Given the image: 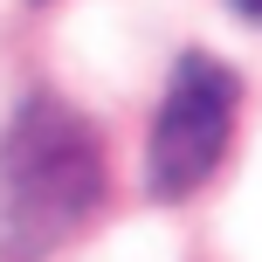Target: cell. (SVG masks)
Returning a JSON list of instances; mask_svg holds the SVG:
<instances>
[{
    "label": "cell",
    "instance_id": "2",
    "mask_svg": "<svg viewBox=\"0 0 262 262\" xmlns=\"http://www.w3.org/2000/svg\"><path fill=\"white\" fill-rule=\"evenodd\" d=\"M235 76H228L214 55H180L166 83V104L152 124V152H145V180L159 200H186L214 180L228 152V131H235Z\"/></svg>",
    "mask_w": 262,
    "mask_h": 262
},
{
    "label": "cell",
    "instance_id": "3",
    "mask_svg": "<svg viewBox=\"0 0 262 262\" xmlns=\"http://www.w3.org/2000/svg\"><path fill=\"white\" fill-rule=\"evenodd\" d=\"M235 7H242V14H249V21H262V0H235Z\"/></svg>",
    "mask_w": 262,
    "mask_h": 262
},
{
    "label": "cell",
    "instance_id": "1",
    "mask_svg": "<svg viewBox=\"0 0 262 262\" xmlns=\"http://www.w3.org/2000/svg\"><path fill=\"white\" fill-rule=\"evenodd\" d=\"M104 200L97 131L55 97H28L0 131V262H41Z\"/></svg>",
    "mask_w": 262,
    "mask_h": 262
}]
</instances>
